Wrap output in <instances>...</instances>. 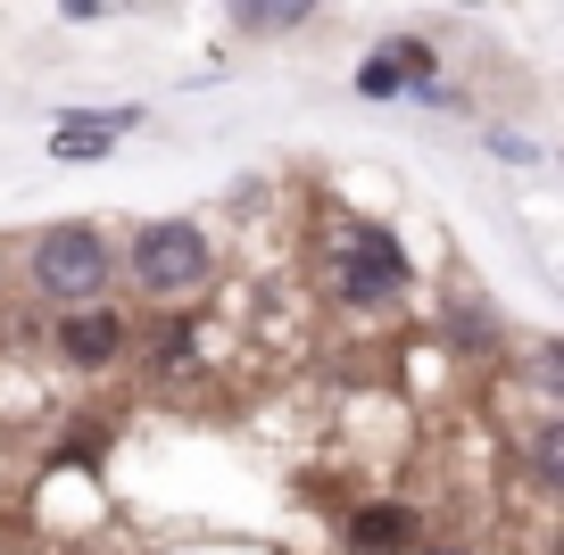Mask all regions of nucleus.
Masks as SVG:
<instances>
[{"mask_svg": "<svg viewBox=\"0 0 564 555\" xmlns=\"http://www.w3.org/2000/svg\"><path fill=\"white\" fill-rule=\"evenodd\" d=\"M117 282V241L100 225H58L34 241V291L58 307H100Z\"/></svg>", "mask_w": 564, "mask_h": 555, "instance_id": "f257e3e1", "label": "nucleus"}, {"mask_svg": "<svg viewBox=\"0 0 564 555\" xmlns=\"http://www.w3.org/2000/svg\"><path fill=\"white\" fill-rule=\"evenodd\" d=\"M208 265H216L208 232L183 225V216H175V225H141V232H133V249H124V274H133L150 298L199 291V282H208Z\"/></svg>", "mask_w": 564, "mask_h": 555, "instance_id": "f03ea898", "label": "nucleus"}, {"mask_svg": "<svg viewBox=\"0 0 564 555\" xmlns=\"http://www.w3.org/2000/svg\"><path fill=\"white\" fill-rule=\"evenodd\" d=\"M399 291H406V258H399V241H390L382 225L340 232V298H349V307H390Z\"/></svg>", "mask_w": 564, "mask_h": 555, "instance_id": "7ed1b4c3", "label": "nucleus"}, {"mask_svg": "<svg viewBox=\"0 0 564 555\" xmlns=\"http://www.w3.org/2000/svg\"><path fill=\"white\" fill-rule=\"evenodd\" d=\"M117 340H124L117 307H67V315H58V348H67L75 373H100V364L117 357Z\"/></svg>", "mask_w": 564, "mask_h": 555, "instance_id": "20e7f679", "label": "nucleus"}, {"mask_svg": "<svg viewBox=\"0 0 564 555\" xmlns=\"http://www.w3.org/2000/svg\"><path fill=\"white\" fill-rule=\"evenodd\" d=\"M133 124V108H117V117H75V124H58L51 133V150L58 157H108V141Z\"/></svg>", "mask_w": 564, "mask_h": 555, "instance_id": "39448f33", "label": "nucleus"}, {"mask_svg": "<svg viewBox=\"0 0 564 555\" xmlns=\"http://www.w3.org/2000/svg\"><path fill=\"white\" fill-rule=\"evenodd\" d=\"M349 538L366 555H390V547H406V538H415V514H406V505H366V514L349 522Z\"/></svg>", "mask_w": 564, "mask_h": 555, "instance_id": "423d86ee", "label": "nucleus"}, {"mask_svg": "<svg viewBox=\"0 0 564 555\" xmlns=\"http://www.w3.org/2000/svg\"><path fill=\"white\" fill-rule=\"evenodd\" d=\"M448 331H457V348H498V324L481 315V298H448Z\"/></svg>", "mask_w": 564, "mask_h": 555, "instance_id": "0eeeda50", "label": "nucleus"}, {"mask_svg": "<svg viewBox=\"0 0 564 555\" xmlns=\"http://www.w3.org/2000/svg\"><path fill=\"white\" fill-rule=\"evenodd\" d=\"M307 25V9H232V34H291Z\"/></svg>", "mask_w": 564, "mask_h": 555, "instance_id": "6e6552de", "label": "nucleus"}, {"mask_svg": "<svg viewBox=\"0 0 564 555\" xmlns=\"http://www.w3.org/2000/svg\"><path fill=\"white\" fill-rule=\"evenodd\" d=\"M556 439H564L556 423H540V432H531V465H540V481H547V489L564 481V448H556Z\"/></svg>", "mask_w": 564, "mask_h": 555, "instance_id": "1a4fd4ad", "label": "nucleus"}, {"mask_svg": "<svg viewBox=\"0 0 564 555\" xmlns=\"http://www.w3.org/2000/svg\"><path fill=\"white\" fill-rule=\"evenodd\" d=\"M357 91H406V84H399L390 58H366V67H357Z\"/></svg>", "mask_w": 564, "mask_h": 555, "instance_id": "9d476101", "label": "nucleus"}]
</instances>
